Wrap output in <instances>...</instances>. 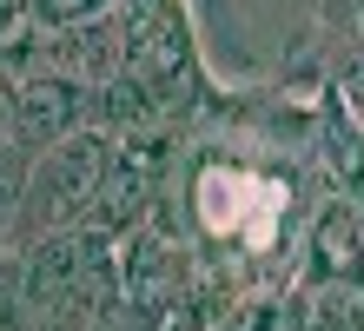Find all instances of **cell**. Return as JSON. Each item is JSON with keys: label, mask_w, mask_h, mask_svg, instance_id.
I'll return each instance as SVG.
<instances>
[{"label": "cell", "mask_w": 364, "mask_h": 331, "mask_svg": "<svg viewBox=\"0 0 364 331\" xmlns=\"http://www.w3.org/2000/svg\"><path fill=\"white\" fill-rule=\"evenodd\" d=\"M73 120H80V93L67 80H27L14 100V132L27 146H60L73 132Z\"/></svg>", "instance_id": "obj_2"}, {"label": "cell", "mask_w": 364, "mask_h": 331, "mask_svg": "<svg viewBox=\"0 0 364 331\" xmlns=\"http://www.w3.org/2000/svg\"><path fill=\"white\" fill-rule=\"evenodd\" d=\"M14 192V172H7V152H0V199Z\"/></svg>", "instance_id": "obj_7"}, {"label": "cell", "mask_w": 364, "mask_h": 331, "mask_svg": "<svg viewBox=\"0 0 364 331\" xmlns=\"http://www.w3.org/2000/svg\"><path fill=\"white\" fill-rule=\"evenodd\" d=\"M27 33H33V0H0V53L27 47Z\"/></svg>", "instance_id": "obj_4"}, {"label": "cell", "mask_w": 364, "mask_h": 331, "mask_svg": "<svg viewBox=\"0 0 364 331\" xmlns=\"http://www.w3.org/2000/svg\"><path fill=\"white\" fill-rule=\"evenodd\" d=\"M7 140H14V100L0 93V146H7Z\"/></svg>", "instance_id": "obj_5"}, {"label": "cell", "mask_w": 364, "mask_h": 331, "mask_svg": "<svg viewBox=\"0 0 364 331\" xmlns=\"http://www.w3.org/2000/svg\"><path fill=\"white\" fill-rule=\"evenodd\" d=\"M47 7H53V14H87L93 0H47Z\"/></svg>", "instance_id": "obj_6"}, {"label": "cell", "mask_w": 364, "mask_h": 331, "mask_svg": "<svg viewBox=\"0 0 364 331\" xmlns=\"http://www.w3.org/2000/svg\"><path fill=\"white\" fill-rule=\"evenodd\" d=\"M100 172H106V140H93V132H80V140L67 132L60 146H47V159L27 179V219H20V232H53L73 212H87L100 199Z\"/></svg>", "instance_id": "obj_1"}, {"label": "cell", "mask_w": 364, "mask_h": 331, "mask_svg": "<svg viewBox=\"0 0 364 331\" xmlns=\"http://www.w3.org/2000/svg\"><path fill=\"white\" fill-rule=\"evenodd\" d=\"M318 265L325 272H358V232H351V219H325L318 226Z\"/></svg>", "instance_id": "obj_3"}]
</instances>
